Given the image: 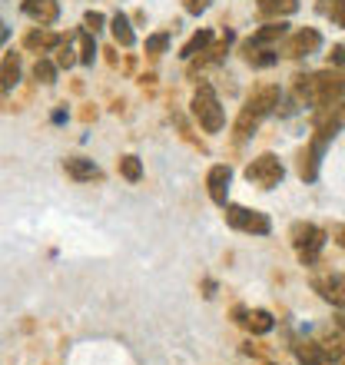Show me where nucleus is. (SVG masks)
<instances>
[{
	"instance_id": "dca6fc26",
	"label": "nucleus",
	"mask_w": 345,
	"mask_h": 365,
	"mask_svg": "<svg viewBox=\"0 0 345 365\" xmlns=\"http://www.w3.org/2000/svg\"><path fill=\"white\" fill-rule=\"evenodd\" d=\"M256 10H259V17L282 20V17H289V14H296V10H299V0H259Z\"/></svg>"
},
{
	"instance_id": "7ed1b4c3",
	"label": "nucleus",
	"mask_w": 345,
	"mask_h": 365,
	"mask_svg": "<svg viewBox=\"0 0 345 365\" xmlns=\"http://www.w3.org/2000/svg\"><path fill=\"white\" fill-rule=\"evenodd\" d=\"M192 113H196V120H200V126L206 133H220L222 123H226L222 120L220 96H216V90L210 83H200V90L192 93Z\"/></svg>"
},
{
	"instance_id": "aec40b11",
	"label": "nucleus",
	"mask_w": 345,
	"mask_h": 365,
	"mask_svg": "<svg viewBox=\"0 0 345 365\" xmlns=\"http://www.w3.org/2000/svg\"><path fill=\"white\" fill-rule=\"evenodd\" d=\"M60 40H63V37L50 34V30H34V34H27V37H24V43H27L30 50H40V53H43V50H53V47H57Z\"/></svg>"
},
{
	"instance_id": "39448f33",
	"label": "nucleus",
	"mask_w": 345,
	"mask_h": 365,
	"mask_svg": "<svg viewBox=\"0 0 345 365\" xmlns=\"http://www.w3.org/2000/svg\"><path fill=\"white\" fill-rule=\"evenodd\" d=\"M226 210V222H230L232 230H240V232H252V236H269L272 232V222H269L266 212H259V210H246V206H222Z\"/></svg>"
},
{
	"instance_id": "2eb2a0df",
	"label": "nucleus",
	"mask_w": 345,
	"mask_h": 365,
	"mask_svg": "<svg viewBox=\"0 0 345 365\" xmlns=\"http://www.w3.org/2000/svg\"><path fill=\"white\" fill-rule=\"evenodd\" d=\"M67 176H73L77 182H86V180H100V166L93 160H83V156H70L67 163H63Z\"/></svg>"
},
{
	"instance_id": "bb28decb",
	"label": "nucleus",
	"mask_w": 345,
	"mask_h": 365,
	"mask_svg": "<svg viewBox=\"0 0 345 365\" xmlns=\"http://www.w3.org/2000/svg\"><path fill=\"white\" fill-rule=\"evenodd\" d=\"M170 47V34H153V37H146V53H166Z\"/></svg>"
},
{
	"instance_id": "6ab92c4d",
	"label": "nucleus",
	"mask_w": 345,
	"mask_h": 365,
	"mask_svg": "<svg viewBox=\"0 0 345 365\" xmlns=\"http://www.w3.org/2000/svg\"><path fill=\"white\" fill-rule=\"evenodd\" d=\"M246 326H249V332H256V336H266V332H272L276 319L269 316L266 309H252V312H246Z\"/></svg>"
},
{
	"instance_id": "2f4dec72",
	"label": "nucleus",
	"mask_w": 345,
	"mask_h": 365,
	"mask_svg": "<svg viewBox=\"0 0 345 365\" xmlns=\"http://www.w3.org/2000/svg\"><path fill=\"white\" fill-rule=\"evenodd\" d=\"M336 236H339V246H342V250H345V226H339V230H336Z\"/></svg>"
},
{
	"instance_id": "6e6552de",
	"label": "nucleus",
	"mask_w": 345,
	"mask_h": 365,
	"mask_svg": "<svg viewBox=\"0 0 345 365\" xmlns=\"http://www.w3.org/2000/svg\"><path fill=\"white\" fill-rule=\"evenodd\" d=\"M312 289L326 299L329 306H336L345 312V276L342 272H319V276H312Z\"/></svg>"
},
{
	"instance_id": "393cba45",
	"label": "nucleus",
	"mask_w": 345,
	"mask_h": 365,
	"mask_svg": "<svg viewBox=\"0 0 345 365\" xmlns=\"http://www.w3.org/2000/svg\"><path fill=\"white\" fill-rule=\"evenodd\" d=\"M53 50H57V67H73V63L80 60V53L70 47V40H60Z\"/></svg>"
},
{
	"instance_id": "f8f14e48",
	"label": "nucleus",
	"mask_w": 345,
	"mask_h": 365,
	"mask_svg": "<svg viewBox=\"0 0 345 365\" xmlns=\"http://www.w3.org/2000/svg\"><path fill=\"white\" fill-rule=\"evenodd\" d=\"M24 14L37 20L40 27H50L60 17V4L57 0H24Z\"/></svg>"
},
{
	"instance_id": "20e7f679",
	"label": "nucleus",
	"mask_w": 345,
	"mask_h": 365,
	"mask_svg": "<svg viewBox=\"0 0 345 365\" xmlns=\"http://www.w3.org/2000/svg\"><path fill=\"white\" fill-rule=\"evenodd\" d=\"M292 246H296L299 259L306 262V266H316L319 252L326 246V232L319 230L316 222H296L292 226Z\"/></svg>"
},
{
	"instance_id": "4be33fe9",
	"label": "nucleus",
	"mask_w": 345,
	"mask_h": 365,
	"mask_svg": "<svg viewBox=\"0 0 345 365\" xmlns=\"http://www.w3.org/2000/svg\"><path fill=\"white\" fill-rule=\"evenodd\" d=\"M210 43H212V30H200V34H192V40H190V43H186V47H182V53H180V57H182V60L200 57V53H202V50H206V47H210Z\"/></svg>"
},
{
	"instance_id": "a878e982",
	"label": "nucleus",
	"mask_w": 345,
	"mask_h": 365,
	"mask_svg": "<svg viewBox=\"0 0 345 365\" xmlns=\"http://www.w3.org/2000/svg\"><path fill=\"white\" fill-rule=\"evenodd\" d=\"M34 77H37L40 83H53V80H57V67H53L50 60H37V67H34Z\"/></svg>"
},
{
	"instance_id": "f257e3e1",
	"label": "nucleus",
	"mask_w": 345,
	"mask_h": 365,
	"mask_svg": "<svg viewBox=\"0 0 345 365\" xmlns=\"http://www.w3.org/2000/svg\"><path fill=\"white\" fill-rule=\"evenodd\" d=\"M342 93H345V73H339V70H319V73L296 77V100L312 106V110L336 103Z\"/></svg>"
},
{
	"instance_id": "5701e85b",
	"label": "nucleus",
	"mask_w": 345,
	"mask_h": 365,
	"mask_svg": "<svg viewBox=\"0 0 345 365\" xmlns=\"http://www.w3.org/2000/svg\"><path fill=\"white\" fill-rule=\"evenodd\" d=\"M77 37H80V63H86V67H90V63L96 60V40H93V34H90L86 27L80 30Z\"/></svg>"
},
{
	"instance_id": "9b49d317",
	"label": "nucleus",
	"mask_w": 345,
	"mask_h": 365,
	"mask_svg": "<svg viewBox=\"0 0 345 365\" xmlns=\"http://www.w3.org/2000/svg\"><path fill=\"white\" fill-rule=\"evenodd\" d=\"M230 180H232V170H230V166H212L210 176H206L210 200L216 202V206H226V202H230Z\"/></svg>"
},
{
	"instance_id": "0eeeda50",
	"label": "nucleus",
	"mask_w": 345,
	"mask_h": 365,
	"mask_svg": "<svg viewBox=\"0 0 345 365\" xmlns=\"http://www.w3.org/2000/svg\"><path fill=\"white\" fill-rule=\"evenodd\" d=\"M282 176H286V166L279 163L272 153L256 156V160L246 166V180L256 182V186H262V190H272V186H279V182H282Z\"/></svg>"
},
{
	"instance_id": "4468645a",
	"label": "nucleus",
	"mask_w": 345,
	"mask_h": 365,
	"mask_svg": "<svg viewBox=\"0 0 345 365\" xmlns=\"http://www.w3.org/2000/svg\"><path fill=\"white\" fill-rule=\"evenodd\" d=\"M289 34V27L282 24V20H276V24H266V27H259L256 34H252L246 43H252V47H272V43H279V40Z\"/></svg>"
},
{
	"instance_id": "c85d7f7f",
	"label": "nucleus",
	"mask_w": 345,
	"mask_h": 365,
	"mask_svg": "<svg viewBox=\"0 0 345 365\" xmlns=\"http://www.w3.org/2000/svg\"><path fill=\"white\" fill-rule=\"evenodd\" d=\"M103 27V14H96V10H90V14H86V30H100Z\"/></svg>"
},
{
	"instance_id": "a211bd4d",
	"label": "nucleus",
	"mask_w": 345,
	"mask_h": 365,
	"mask_svg": "<svg viewBox=\"0 0 345 365\" xmlns=\"http://www.w3.org/2000/svg\"><path fill=\"white\" fill-rule=\"evenodd\" d=\"M20 83V57L17 53H7L4 63H0V87L4 90H14Z\"/></svg>"
},
{
	"instance_id": "ddd939ff",
	"label": "nucleus",
	"mask_w": 345,
	"mask_h": 365,
	"mask_svg": "<svg viewBox=\"0 0 345 365\" xmlns=\"http://www.w3.org/2000/svg\"><path fill=\"white\" fill-rule=\"evenodd\" d=\"M242 60L249 63V67H272L279 63V50L276 47H252V43H242Z\"/></svg>"
},
{
	"instance_id": "cd10ccee",
	"label": "nucleus",
	"mask_w": 345,
	"mask_h": 365,
	"mask_svg": "<svg viewBox=\"0 0 345 365\" xmlns=\"http://www.w3.org/2000/svg\"><path fill=\"white\" fill-rule=\"evenodd\" d=\"M329 17L336 20L339 27H345V0H332V10H329Z\"/></svg>"
},
{
	"instance_id": "72a5a7b5",
	"label": "nucleus",
	"mask_w": 345,
	"mask_h": 365,
	"mask_svg": "<svg viewBox=\"0 0 345 365\" xmlns=\"http://www.w3.org/2000/svg\"><path fill=\"white\" fill-rule=\"evenodd\" d=\"M339 329H342V332H345V316H339Z\"/></svg>"
},
{
	"instance_id": "473e14b6",
	"label": "nucleus",
	"mask_w": 345,
	"mask_h": 365,
	"mask_svg": "<svg viewBox=\"0 0 345 365\" xmlns=\"http://www.w3.org/2000/svg\"><path fill=\"white\" fill-rule=\"evenodd\" d=\"M4 37H7V27H4V24H0V40H4Z\"/></svg>"
},
{
	"instance_id": "423d86ee",
	"label": "nucleus",
	"mask_w": 345,
	"mask_h": 365,
	"mask_svg": "<svg viewBox=\"0 0 345 365\" xmlns=\"http://www.w3.org/2000/svg\"><path fill=\"white\" fill-rule=\"evenodd\" d=\"M342 126H345V100H336V103L319 106L316 116H312V130H316V140H322V143H332Z\"/></svg>"
},
{
	"instance_id": "f03ea898",
	"label": "nucleus",
	"mask_w": 345,
	"mask_h": 365,
	"mask_svg": "<svg viewBox=\"0 0 345 365\" xmlns=\"http://www.w3.org/2000/svg\"><path fill=\"white\" fill-rule=\"evenodd\" d=\"M279 100H282V93H279L276 83H262V87L246 100V106H242L240 116H236V140H240V143L246 140V136H252V130L276 110Z\"/></svg>"
},
{
	"instance_id": "c756f323",
	"label": "nucleus",
	"mask_w": 345,
	"mask_h": 365,
	"mask_svg": "<svg viewBox=\"0 0 345 365\" xmlns=\"http://www.w3.org/2000/svg\"><path fill=\"white\" fill-rule=\"evenodd\" d=\"M182 7L190 10V14H202V10L210 7V0H182Z\"/></svg>"
},
{
	"instance_id": "9d476101",
	"label": "nucleus",
	"mask_w": 345,
	"mask_h": 365,
	"mask_svg": "<svg viewBox=\"0 0 345 365\" xmlns=\"http://www.w3.org/2000/svg\"><path fill=\"white\" fill-rule=\"evenodd\" d=\"M326 146L329 143H322V140L312 136V143L302 150V156H299V176L306 182H312L319 176V163H322V156H326Z\"/></svg>"
},
{
	"instance_id": "b1692460",
	"label": "nucleus",
	"mask_w": 345,
	"mask_h": 365,
	"mask_svg": "<svg viewBox=\"0 0 345 365\" xmlns=\"http://www.w3.org/2000/svg\"><path fill=\"white\" fill-rule=\"evenodd\" d=\"M120 173H123V180L140 182L143 180V163H140L136 156H123V160H120Z\"/></svg>"
},
{
	"instance_id": "7c9ffc66",
	"label": "nucleus",
	"mask_w": 345,
	"mask_h": 365,
	"mask_svg": "<svg viewBox=\"0 0 345 365\" xmlns=\"http://www.w3.org/2000/svg\"><path fill=\"white\" fill-rule=\"evenodd\" d=\"M329 60H332L336 67H345V47H342V43H336V47H332V53H329Z\"/></svg>"
},
{
	"instance_id": "f3484780",
	"label": "nucleus",
	"mask_w": 345,
	"mask_h": 365,
	"mask_svg": "<svg viewBox=\"0 0 345 365\" xmlns=\"http://www.w3.org/2000/svg\"><path fill=\"white\" fill-rule=\"evenodd\" d=\"M296 356H299V365H332L326 346H316V342H302V346H296Z\"/></svg>"
},
{
	"instance_id": "1a4fd4ad",
	"label": "nucleus",
	"mask_w": 345,
	"mask_h": 365,
	"mask_svg": "<svg viewBox=\"0 0 345 365\" xmlns=\"http://www.w3.org/2000/svg\"><path fill=\"white\" fill-rule=\"evenodd\" d=\"M319 47H322V34L312 27H302L286 40L282 53H286V57H309V53H316Z\"/></svg>"
},
{
	"instance_id": "412c9836",
	"label": "nucleus",
	"mask_w": 345,
	"mask_h": 365,
	"mask_svg": "<svg viewBox=\"0 0 345 365\" xmlns=\"http://www.w3.org/2000/svg\"><path fill=\"white\" fill-rule=\"evenodd\" d=\"M110 30H113V37L120 47H133V27H130V20H126V14H116L113 20H110Z\"/></svg>"
}]
</instances>
